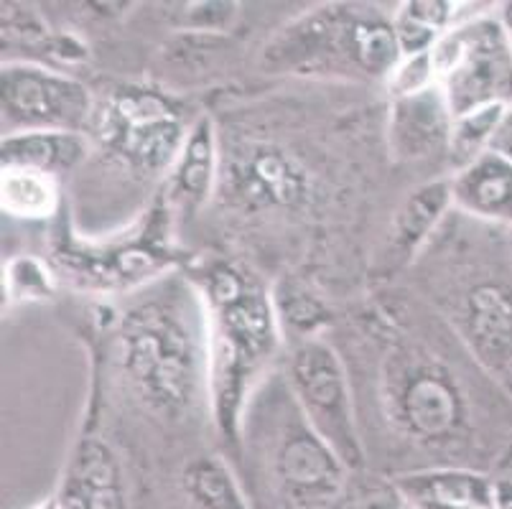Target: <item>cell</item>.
<instances>
[{"label": "cell", "instance_id": "6da1fadb", "mask_svg": "<svg viewBox=\"0 0 512 509\" xmlns=\"http://www.w3.org/2000/svg\"><path fill=\"white\" fill-rule=\"evenodd\" d=\"M118 367L148 413L181 420L209 408V326L192 280L171 278L136 298L115 331Z\"/></svg>", "mask_w": 512, "mask_h": 509}, {"label": "cell", "instance_id": "7a4b0ae2", "mask_svg": "<svg viewBox=\"0 0 512 509\" xmlns=\"http://www.w3.org/2000/svg\"><path fill=\"white\" fill-rule=\"evenodd\" d=\"M237 448L253 509H329L352 474L301 413L286 372H268L253 390Z\"/></svg>", "mask_w": 512, "mask_h": 509}, {"label": "cell", "instance_id": "3957f363", "mask_svg": "<svg viewBox=\"0 0 512 509\" xmlns=\"http://www.w3.org/2000/svg\"><path fill=\"white\" fill-rule=\"evenodd\" d=\"M189 280L207 311L209 413L220 436L237 446L245 405L281 344L276 296L237 260H207Z\"/></svg>", "mask_w": 512, "mask_h": 509}, {"label": "cell", "instance_id": "277c9868", "mask_svg": "<svg viewBox=\"0 0 512 509\" xmlns=\"http://www.w3.org/2000/svg\"><path fill=\"white\" fill-rule=\"evenodd\" d=\"M400 59L393 16L377 8L329 3L278 28L260 64L273 74H352L388 82Z\"/></svg>", "mask_w": 512, "mask_h": 509}, {"label": "cell", "instance_id": "5b68a950", "mask_svg": "<svg viewBox=\"0 0 512 509\" xmlns=\"http://www.w3.org/2000/svg\"><path fill=\"white\" fill-rule=\"evenodd\" d=\"M383 405L395 431L421 446H446L467 431L469 400L462 380L428 349L398 344L385 354Z\"/></svg>", "mask_w": 512, "mask_h": 509}, {"label": "cell", "instance_id": "8992f818", "mask_svg": "<svg viewBox=\"0 0 512 509\" xmlns=\"http://www.w3.org/2000/svg\"><path fill=\"white\" fill-rule=\"evenodd\" d=\"M184 112L164 92L128 84L97 102L90 133L110 161L143 179H156L174 166L186 133Z\"/></svg>", "mask_w": 512, "mask_h": 509}, {"label": "cell", "instance_id": "52a82bcc", "mask_svg": "<svg viewBox=\"0 0 512 509\" xmlns=\"http://www.w3.org/2000/svg\"><path fill=\"white\" fill-rule=\"evenodd\" d=\"M431 59L454 118L487 105L512 107V39L497 13L482 11L446 31Z\"/></svg>", "mask_w": 512, "mask_h": 509}, {"label": "cell", "instance_id": "ba28073f", "mask_svg": "<svg viewBox=\"0 0 512 509\" xmlns=\"http://www.w3.org/2000/svg\"><path fill=\"white\" fill-rule=\"evenodd\" d=\"M286 380L311 428L349 471H360L365 448L357 431L352 382L337 349L319 336L301 339L288 357Z\"/></svg>", "mask_w": 512, "mask_h": 509}, {"label": "cell", "instance_id": "9c48e42d", "mask_svg": "<svg viewBox=\"0 0 512 509\" xmlns=\"http://www.w3.org/2000/svg\"><path fill=\"white\" fill-rule=\"evenodd\" d=\"M0 112L3 135L26 130L87 135L97 100L72 74L39 62H6L0 69Z\"/></svg>", "mask_w": 512, "mask_h": 509}, {"label": "cell", "instance_id": "30bf717a", "mask_svg": "<svg viewBox=\"0 0 512 509\" xmlns=\"http://www.w3.org/2000/svg\"><path fill=\"white\" fill-rule=\"evenodd\" d=\"M220 191L232 204L250 212L296 209L311 196V174L299 158L273 143H242L222 153Z\"/></svg>", "mask_w": 512, "mask_h": 509}, {"label": "cell", "instance_id": "8fae6325", "mask_svg": "<svg viewBox=\"0 0 512 509\" xmlns=\"http://www.w3.org/2000/svg\"><path fill=\"white\" fill-rule=\"evenodd\" d=\"M454 291L446 316L451 329L492 377L512 380V283L469 275Z\"/></svg>", "mask_w": 512, "mask_h": 509}, {"label": "cell", "instance_id": "7c38bea8", "mask_svg": "<svg viewBox=\"0 0 512 509\" xmlns=\"http://www.w3.org/2000/svg\"><path fill=\"white\" fill-rule=\"evenodd\" d=\"M57 265L72 280L90 288L133 286L161 273L171 255L161 247V232L141 242L136 235L107 237L102 245H87L82 240H64L57 247Z\"/></svg>", "mask_w": 512, "mask_h": 509}, {"label": "cell", "instance_id": "4fadbf2b", "mask_svg": "<svg viewBox=\"0 0 512 509\" xmlns=\"http://www.w3.org/2000/svg\"><path fill=\"white\" fill-rule=\"evenodd\" d=\"M62 509H130V484L118 451L97 436L74 446L57 492Z\"/></svg>", "mask_w": 512, "mask_h": 509}, {"label": "cell", "instance_id": "5bb4252c", "mask_svg": "<svg viewBox=\"0 0 512 509\" xmlns=\"http://www.w3.org/2000/svg\"><path fill=\"white\" fill-rule=\"evenodd\" d=\"M451 207H454L451 179L428 181L411 191L393 214L383 247L377 252L375 268L383 275H395L398 270L408 268L421 255L423 247L434 240Z\"/></svg>", "mask_w": 512, "mask_h": 509}, {"label": "cell", "instance_id": "9a60e30c", "mask_svg": "<svg viewBox=\"0 0 512 509\" xmlns=\"http://www.w3.org/2000/svg\"><path fill=\"white\" fill-rule=\"evenodd\" d=\"M454 115L439 84L411 97H398L390 105L388 146L395 161H421L436 153H449Z\"/></svg>", "mask_w": 512, "mask_h": 509}, {"label": "cell", "instance_id": "2e32d148", "mask_svg": "<svg viewBox=\"0 0 512 509\" xmlns=\"http://www.w3.org/2000/svg\"><path fill=\"white\" fill-rule=\"evenodd\" d=\"M222 151L217 128L209 115H202L186 133L184 146L169 171V204L181 212H197L220 189Z\"/></svg>", "mask_w": 512, "mask_h": 509}, {"label": "cell", "instance_id": "e0dca14e", "mask_svg": "<svg viewBox=\"0 0 512 509\" xmlns=\"http://www.w3.org/2000/svg\"><path fill=\"white\" fill-rule=\"evenodd\" d=\"M454 209L482 222L512 224V161L490 151L451 176Z\"/></svg>", "mask_w": 512, "mask_h": 509}, {"label": "cell", "instance_id": "ac0fdd59", "mask_svg": "<svg viewBox=\"0 0 512 509\" xmlns=\"http://www.w3.org/2000/svg\"><path fill=\"white\" fill-rule=\"evenodd\" d=\"M406 502L495 509V479L467 466H436L393 479Z\"/></svg>", "mask_w": 512, "mask_h": 509}, {"label": "cell", "instance_id": "d6986e66", "mask_svg": "<svg viewBox=\"0 0 512 509\" xmlns=\"http://www.w3.org/2000/svg\"><path fill=\"white\" fill-rule=\"evenodd\" d=\"M90 138L82 133L57 130H26L3 135L0 168H31L49 176H62L87 161Z\"/></svg>", "mask_w": 512, "mask_h": 509}, {"label": "cell", "instance_id": "ffe728a7", "mask_svg": "<svg viewBox=\"0 0 512 509\" xmlns=\"http://www.w3.org/2000/svg\"><path fill=\"white\" fill-rule=\"evenodd\" d=\"M176 482L186 509H253L235 466L217 454L186 461Z\"/></svg>", "mask_w": 512, "mask_h": 509}, {"label": "cell", "instance_id": "44dd1931", "mask_svg": "<svg viewBox=\"0 0 512 509\" xmlns=\"http://www.w3.org/2000/svg\"><path fill=\"white\" fill-rule=\"evenodd\" d=\"M467 3H451V0H406L393 11V28L403 56L423 54L434 49L436 41L477 13H464Z\"/></svg>", "mask_w": 512, "mask_h": 509}, {"label": "cell", "instance_id": "7402d4cb", "mask_svg": "<svg viewBox=\"0 0 512 509\" xmlns=\"http://www.w3.org/2000/svg\"><path fill=\"white\" fill-rule=\"evenodd\" d=\"M57 176L31 168H0V209L8 217L41 222L59 212Z\"/></svg>", "mask_w": 512, "mask_h": 509}, {"label": "cell", "instance_id": "603a6c76", "mask_svg": "<svg viewBox=\"0 0 512 509\" xmlns=\"http://www.w3.org/2000/svg\"><path fill=\"white\" fill-rule=\"evenodd\" d=\"M0 31H3V51L13 49V46H23V49H41V46H46L49 56L67 59V62L69 59H82L87 54L82 46L74 44L67 36L51 34L44 16L34 6H26V3H3Z\"/></svg>", "mask_w": 512, "mask_h": 509}, {"label": "cell", "instance_id": "cb8c5ba5", "mask_svg": "<svg viewBox=\"0 0 512 509\" xmlns=\"http://www.w3.org/2000/svg\"><path fill=\"white\" fill-rule=\"evenodd\" d=\"M507 110H510L507 105H487L454 118L449 153H446L449 163L454 166V174L492 151V143H495V135L505 120Z\"/></svg>", "mask_w": 512, "mask_h": 509}, {"label": "cell", "instance_id": "d4e9b609", "mask_svg": "<svg viewBox=\"0 0 512 509\" xmlns=\"http://www.w3.org/2000/svg\"><path fill=\"white\" fill-rule=\"evenodd\" d=\"M57 293V275L36 255H18L3 263V306L46 301Z\"/></svg>", "mask_w": 512, "mask_h": 509}, {"label": "cell", "instance_id": "484cf974", "mask_svg": "<svg viewBox=\"0 0 512 509\" xmlns=\"http://www.w3.org/2000/svg\"><path fill=\"white\" fill-rule=\"evenodd\" d=\"M329 509H406V499L395 487V482H385L380 476H355L349 474L342 494Z\"/></svg>", "mask_w": 512, "mask_h": 509}, {"label": "cell", "instance_id": "4316f807", "mask_svg": "<svg viewBox=\"0 0 512 509\" xmlns=\"http://www.w3.org/2000/svg\"><path fill=\"white\" fill-rule=\"evenodd\" d=\"M431 87H436V72L431 51L403 56L398 62V67H395L393 74L388 77L390 100L418 95V92H426L431 90Z\"/></svg>", "mask_w": 512, "mask_h": 509}, {"label": "cell", "instance_id": "83f0119b", "mask_svg": "<svg viewBox=\"0 0 512 509\" xmlns=\"http://www.w3.org/2000/svg\"><path fill=\"white\" fill-rule=\"evenodd\" d=\"M176 13L181 31H225L237 18V3H184Z\"/></svg>", "mask_w": 512, "mask_h": 509}, {"label": "cell", "instance_id": "f1b7e54d", "mask_svg": "<svg viewBox=\"0 0 512 509\" xmlns=\"http://www.w3.org/2000/svg\"><path fill=\"white\" fill-rule=\"evenodd\" d=\"M492 151L502 153V156H507L512 161V107L507 110L505 120H502L500 130H497L495 143H492Z\"/></svg>", "mask_w": 512, "mask_h": 509}, {"label": "cell", "instance_id": "f546056e", "mask_svg": "<svg viewBox=\"0 0 512 509\" xmlns=\"http://www.w3.org/2000/svg\"><path fill=\"white\" fill-rule=\"evenodd\" d=\"M495 509H512V479H495Z\"/></svg>", "mask_w": 512, "mask_h": 509}, {"label": "cell", "instance_id": "4dcf8cb0", "mask_svg": "<svg viewBox=\"0 0 512 509\" xmlns=\"http://www.w3.org/2000/svg\"><path fill=\"white\" fill-rule=\"evenodd\" d=\"M497 16H500L502 26H505L507 36L512 39V3H505V6H500V13H497Z\"/></svg>", "mask_w": 512, "mask_h": 509}, {"label": "cell", "instance_id": "1f68e13d", "mask_svg": "<svg viewBox=\"0 0 512 509\" xmlns=\"http://www.w3.org/2000/svg\"><path fill=\"white\" fill-rule=\"evenodd\" d=\"M406 509H472V507H449V504H431V502H406Z\"/></svg>", "mask_w": 512, "mask_h": 509}, {"label": "cell", "instance_id": "d6a6232c", "mask_svg": "<svg viewBox=\"0 0 512 509\" xmlns=\"http://www.w3.org/2000/svg\"><path fill=\"white\" fill-rule=\"evenodd\" d=\"M29 509H62V507H59V499H57V494H51V497L41 499V502H36L34 507H29Z\"/></svg>", "mask_w": 512, "mask_h": 509}]
</instances>
